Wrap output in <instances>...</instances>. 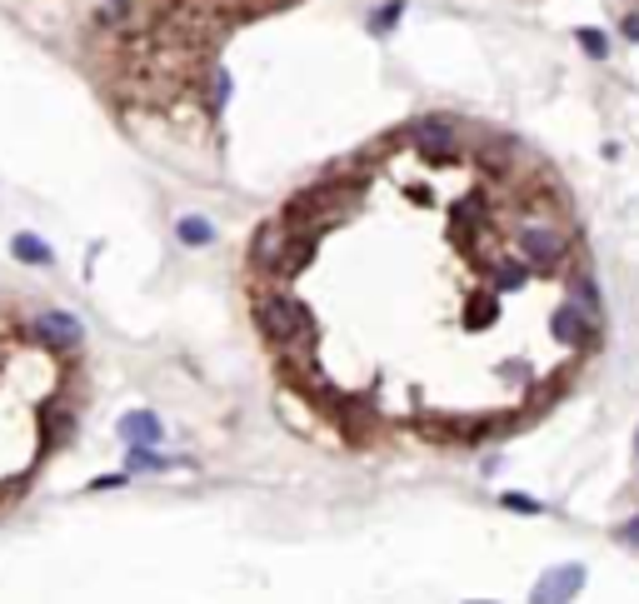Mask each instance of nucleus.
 Listing matches in <instances>:
<instances>
[{
    "instance_id": "f257e3e1",
    "label": "nucleus",
    "mask_w": 639,
    "mask_h": 604,
    "mask_svg": "<svg viewBox=\"0 0 639 604\" xmlns=\"http://www.w3.org/2000/svg\"><path fill=\"white\" fill-rule=\"evenodd\" d=\"M85 405L80 330L66 315L0 295V515L50 470Z\"/></svg>"
},
{
    "instance_id": "f03ea898",
    "label": "nucleus",
    "mask_w": 639,
    "mask_h": 604,
    "mask_svg": "<svg viewBox=\"0 0 639 604\" xmlns=\"http://www.w3.org/2000/svg\"><path fill=\"white\" fill-rule=\"evenodd\" d=\"M580 589H584V565H555V569H545V575H539L529 604H574Z\"/></svg>"
},
{
    "instance_id": "7ed1b4c3",
    "label": "nucleus",
    "mask_w": 639,
    "mask_h": 604,
    "mask_svg": "<svg viewBox=\"0 0 639 604\" xmlns=\"http://www.w3.org/2000/svg\"><path fill=\"white\" fill-rule=\"evenodd\" d=\"M555 335L564 345H574V349H590V345H600V335H594V320H590V310H580V305H560L555 310Z\"/></svg>"
},
{
    "instance_id": "20e7f679",
    "label": "nucleus",
    "mask_w": 639,
    "mask_h": 604,
    "mask_svg": "<svg viewBox=\"0 0 639 604\" xmlns=\"http://www.w3.org/2000/svg\"><path fill=\"white\" fill-rule=\"evenodd\" d=\"M519 250H525L535 265H560L564 260V240H560V230H545V225H529V230H519Z\"/></svg>"
},
{
    "instance_id": "39448f33",
    "label": "nucleus",
    "mask_w": 639,
    "mask_h": 604,
    "mask_svg": "<svg viewBox=\"0 0 639 604\" xmlns=\"http://www.w3.org/2000/svg\"><path fill=\"white\" fill-rule=\"evenodd\" d=\"M410 141L420 145L424 155H450V145H455V130H450L445 120H420V125L410 130Z\"/></svg>"
},
{
    "instance_id": "423d86ee",
    "label": "nucleus",
    "mask_w": 639,
    "mask_h": 604,
    "mask_svg": "<svg viewBox=\"0 0 639 604\" xmlns=\"http://www.w3.org/2000/svg\"><path fill=\"white\" fill-rule=\"evenodd\" d=\"M525 280H529V270H525L519 260H505V265H495V295L525 290Z\"/></svg>"
},
{
    "instance_id": "0eeeda50",
    "label": "nucleus",
    "mask_w": 639,
    "mask_h": 604,
    "mask_svg": "<svg viewBox=\"0 0 639 604\" xmlns=\"http://www.w3.org/2000/svg\"><path fill=\"white\" fill-rule=\"evenodd\" d=\"M400 16H404V0H385V5L370 16V36H390V30L400 26Z\"/></svg>"
},
{
    "instance_id": "6e6552de",
    "label": "nucleus",
    "mask_w": 639,
    "mask_h": 604,
    "mask_svg": "<svg viewBox=\"0 0 639 604\" xmlns=\"http://www.w3.org/2000/svg\"><path fill=\"white\" fill-rule=\"evenodd\" d=\"M465 320H470V325H489V320H499V300H495V290L475 295V300H470V310H465Z\"/></svg>"
},
{
    "instance_id": "1a4fd4ad",
    "label": "nucleus",
    "mask_w": 639,
    "mask_h": 604,
    "mask_svg": "<svg viewBox=\"0 0 639 604\" xmlns=\"http://www.w3.org/2000/svg\"><path fill=\"white\" fill-rule=\"evenodd\" d=\"M574 40H580V50H584L590 60H604V56H610V40H604V30L580 26V30H574Z\"/></svg>"
},
{
    "instance_id": "9d476101",
    "label": "nucleus",
    "mask_w": 639,
    "mask_h": 604,
    "mask_svg": "<svg viewBox=\"0 0 639 604\" xmlns=\"http://www.w3.org/2000/svg\"><path fill=\"white\" fill-rule=\"evenodd\" d=\"M570 290H574V300H580V310H600V290H594V280H574Z\"/></svg>"
},
{
    "instance_id": "9b49d317",
    "label": "nucleus",
    "mask_w": 639,
    "mask_h": 604,
    "mask_svg": "<svg viewBox=\"0 0 639 604\" xmlns=\"http://www.w3.org/2000/svg\"><path fill=\"white\" fill-rule=\"evenodd\" d=\"M180 240H190V245H205V240H210V225H205V220H180Z\"/></svg>"
},
{
    "instance_id": "f8f14e48",
    "label": "nucleus",
    "mask_w": 639,
    "mask_h": 604,
    "mask_svg": "<svg viewBox=\"0 0 639 604\" xmlns=\"http://www.w3.org/2000/svg\"><path fill=\"white\" fill-rule=\"evenodd\" d=\"M499 505H505V510H519V515H539V500H529V495H499Z\"/></svg>"
},
{
    "instance_id": "ddd939ff",
    "label": "nucleus",
    "mask_w": 639,
    "mask_h": 604,
    "mask_svg": "<svg viewBox=\"0 0 639 604\" xmlns=\"http://www.w3.org/2000/svg\"><path fill=\"white\" fill-rule=\"evenodd\" d=\"M620 539H624V545H639V519H624V525H620Z\"/></svg>"
},
{
    "instance_id": "4468645a",
    "label": "nucleus",
    "mask_w": 639,
    "mask_h": 604,
    "mask_svg": "<svg viewBox=\"0 0 639 604\" xmlns=\"http://www.w3.org/2000/svg\"><path fill=\"white\" fill-rule=\"evenodd\" d=\"M624 36H630V40H639V16H630V20H624Z\"/></svg>"
},
{
    "instance_id": "2eb2a0df",
    "label": "nucleus",
    "mask_w": 639,
    "mask_h": 604,
    "mask_svg": "<svg viewBox=\"0 0 639 604\" xmlns=\"http://www.w3.org/2000/svg\"><path fill=\"white\" fill-rule=\"evenodd\" d=\"M465 604H495V599H465Z\"/></svg>"
},
{
    "instance_id": "dca6fc26",
    "label": "nucleus",
    "mask_w": 639,
    "mask_h": 604,
    "mask_svg": "<svg viewBox=\"0 0 639 604\" xmlns=\"http://www.w3.org/2000/svg\"><path fill=\"white\" fill-rule=\"evenodd\" d=\"M634 450H639V434H634Z\"/></svg>"
}]
</instances>
